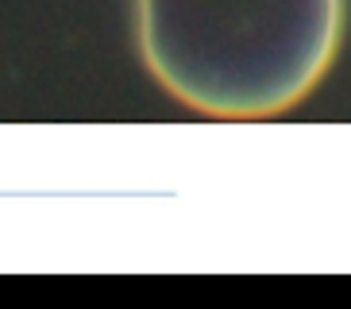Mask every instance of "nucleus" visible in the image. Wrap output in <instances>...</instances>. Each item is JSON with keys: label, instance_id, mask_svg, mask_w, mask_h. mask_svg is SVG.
<instances>
[{"label": "nucleus", "instance_id": "f257e3e1", "mask_svg": "<svg viewBox=\"0 0 351 309\" xmlns=\"http://www.w3.org/2000/svg\"><path fill=\"white\" fill-rule=\"evenodd\" d=\"M343 0H135L147 70L182 104L258 120L309 97L332 66Z\"/></svg>", "mask_w": 351, "mask_h": 309}]
</instances>
